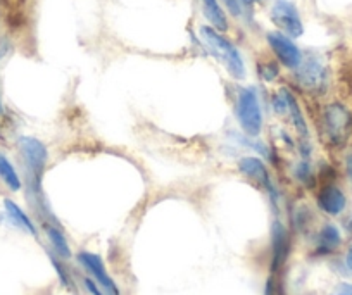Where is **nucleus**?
I'll return each instance as SVG.
<instances>
[{
  "instance_id": "20e7f679",
  "label": "nucleus",
  "mask_w": 352,
  "mask_h": 295,
  "mask_svg": "<svg viewBox=\"0 0 352 295\" xmlns=\"http://www.w3.org/2000/svg\"><path fill=\"white\" fill-rule=\"evenodd\" d=\"M321 130L330 147H344L352 133V113L342 102L327 104L321 111Z\"/></svg>"
},
{
  "instance_id": "a878e982",
  "label": "nucleus",
  "mask_w": 352,
  "mask_h": 295,
  "mask_svg": "<svg viewBox=\"0 0 352 295\" xmlns=\"http://www.w3.org/2000/svg\"><path fill=\"white\" fill-rule=\"evenodd\" d=\"M345 267L352 273V245L349 247L347 252H345Z\"/></svg>"
},
{
  "instance_id": "a211bd4d",
  "label": "nucleus",
  "mask_w": 352,
  "mask_h": 295,
  "mask_svg": "<svg viewBox=\"0 0 352 295\" xmlns=\"http://www.w3.org/2000/svg\"><path fill=\"white\" fill-rule=\"evenodd\" d=\"M292 176L297 183L302 186H314L316 183V175H314V168L311 166L309 159H300L297 164L292 166Z\"/></svg>"
},
{
  "instance_id": "423d86ee",
  "label": "nucleus",
  "mask_w": 352,
  "mask_h": 295,
  "mask_svg": "<svg viewBox=\"0 0 352 295\" xmlns=\"http://www.w3.org/2000/svg\"><path fill=\"white\" fill-rule=\"evenodd\" d=\"M236 168H239L240 175L243 178H247L249 182H252L254 185H257L259 188H263L264 192L268 193L270 199H272L273 206L276 208V199H278V192H276L275 182L272 178V173H270L268 166L257 155H242L236 162Z\"/></svg>"
},
{
  "instance_id": "0eeeda50",
  "label": "nucleus",
  "mask_w": 352,
  "mask_h": 295,
  "mask_svg": "<svg viewBox=\"0 0 352 295\" xmlns=\"http://www.w3.org/2000/svg\"><path fill=\"white\" fill-rule=\"evenodd\" d=\"M296 81L302 90L321 95L328 88V69L318 57L302 59L296 69Z\"/></svg>"
},
{
  "instance_id": "6e6552de",
  "label": "nucleus",
  "mask_w": 352,
  "mask_h": 295,
  "mask_svg": "<svg viewBox=\"0 0 352 295\" xmlns=\"http://www.w3.org/2000/svg\"><path fill=\"white\" fill-rule=\"evenodd\" d=\"M74 257H76V263L83 267L85 273L99 283L104 295H121L120 287H118L114 278L109 274L106 263H104V259L99 254L90 252V250H80Z\"/></svg>"
},
{
  "instance_id": "cd10ccee",
  "label": "nucleus",
  "mask_w": 352,
  "mask_h": 295,
  "mask_svg": "<svg viewBox=\"0 0 352 295\" xmlns=\"http://www.w3.org/2000/svg\"><path fill=\"white\" fill-rule=\"evenodd\" d=\"M0 114H4V104H2V94H0Z\"/></svg>"
},
{
  "instance_id": "9b49d317",
  "label": "nucleus",
  "mask_w": 352,
  "mask_h": 295,
  "mask_svg": "<svg viewBox=\"0 0 352 295\" xmlns=\"http://www.w3.org/2000/svg\"><path fill=\"white\" fill-rule=\"evenodd\" d=\"M316 208L330 218H337L347 209V195L335 183H323L316 193Z\"/></svg>"
},
{
  "instance_id": "39448f33",
  "label": "nucleus",
  "mask_w": 352,
  "mask_h": 295,
  "mask_svg": "<svg viewBox=\"0 0 352 295\" xmlns=\"http://www.w3.org/2000/svg\"><path fill=\"white\" fill-rule=\"evenodd\" d=\"M272 259H270V273L283 274L287 263L292 254V232L285 226V223L276 216L272 223Z\"/></svg>"
},
{
  "instance_id": "393cba45",
  "label": "nucleus",
  "mask_w": 352,
  "mask_h": 295,
  "mask_svg": "<svg viewBox=\"0 0 352 295\" xmlns=\"http://www.w3.org/2000/svg\"><path fill=\"white\" fill-rule=\"evenodd\" d=\"M344 164H345V173H347V178L352 185V152H349V154L345 155Z\"/></svg>"
},
{
  "instance_id": "6ab92c4d",
  "label": "nucleus",
  "mask_w": 352,
  "mask_h": 295,
  "mask_svg": "<svg viewBox=\"0 0 352 295\" xmlns=\"http://www.w3.org/2000/svg\"><path fill=\"white\" fill-rule=\"evenodd\" d=\"M263 295H287L285 281H283V274H268V280L264 285Z\"/></svg>"
},
{
  "instance_id": "f3484780",
  "label": "nucleus",
  "mask_w": 352,
  "mask_h": 295,
  "mask_svg": "<svg viewBox=\"0 0 352 295\" xmlns=\"http://www.w3.org/2000/svg\"><path fill=\"white\" fill-rule=\"evenodd\" d=\"M47 256H49L52 267H54V270H56V274H57V278H59L60 285H63V287L66 288V290L76 292V281H74V278H73V274H71V271L67 270L66 261L59 259V257H57L56 254L50 252L49 249H47Z\"/></svg>"
},
{
  "instance_id": "5701e85b",
  "label": "nucleus",
  "mask_w": 352,
  "mask_h": 295,
  "mask_svg": "<svg viewBox=\"0 0 352 295\" xmlns=\"http://www.w3.org/2000/svg\"><path fill=\"white\" fill-rule=\"evenodd\" d=\"M330 295H352V283L351 281H340L338 285H335Z\"/></svg>"
},
{
  "instance_id": "dca6fc26",
  "label": "nucleus",
  "mask_w": 352,
  "mask_h": 295,
  "mask_svg": "<svg viewBox=\"0 0 352 295\" xmlns=\"http://www.w3.org/2000/svg\"><path fill=\"white\" fill-rule=\"evenodd\" d=\"M0 179L8 186L11 192H21L23 190V178L19 171L16 169L14 162L8 157V154L0 151Z\"/></svg>"
},
{
  "instance_id": "7ed1b4c3",
  "label": "nucleus",
  "mask_w": 352,
  "mask_h": 295,
  "mask_svg": "<svg viewBox=\"0 0 352 295\" xmlns=\"http://www.w3.org/2000/svg\"><path fill=\"white\" fill-rule=\"evenodd\" d=\"M235 120L245 137L259 138L264 128V113L259 94L254 87H240L235 95L233 106Z\"/></svg>"
},
{
  "instance_id": "f257e3e1",
  "label": "nucleus",
  "mask_w": 352,
  "mask_h": 295,
  "mask_svg": "<svg viewBox=\"0 0 352 295\" xmlns=\"http://www.w3.org/2000/svg\"><path fill=\"white\" fill-rule=\"evenodd\" d=\"M16 149L21 157L23 169L26 173V179H28V193L30 199L35 197V208L42 212V216L50 215L47 209L45 202H43L42 193V179L45 175L47 164H49V149L43 144L40 138L30 137V135H21L16 140Z\"/></svg>"
},
{
  "instance_id": "b1692460",
  "label": "nucleus",
  "mask_w": 352,
  "mask_h": 295,
  "mask_svg": "<svg viewBox=\"0 0 352 295\" xmlns=\"http://www.w3.org/2000/svg\"><path fill=\"white\" fill-rule=\"evenodd\" d=\"M223 2H225L226 8H228V11L232 12V14L235 16V18H239V16L243 12V8H242V6H240L239 0H223Z\"/></svg>"
},
{
  "instance_id": "ddd939ff",
  "label": "nucleus",
  "mask_w": 352,
  "mask_h": 295,
  "mask_svg": "<svg viewBox=\"0 0 352 295\" xmlns=\"http://www.w3.org/2000/svg\"><path fill=\"white\" fill-rule=\"evenodd\" d=\"M43 233H45V239L49 242L50 252L56 254L63 261H69L73 257L69 240H67L66 233L60 228L59 223H43Z\"/></svg>"
},
{
  "instance_id": "412c9836",
  "label": "nucleus",
  "mask_w": 352,
  "mask_h": 295,
  "mask_svg": "<svg viewBox=\"0 0 352 295\" xmlns=\"http://www.w3.org/2000/svg\"><path fill=\"white\" fill-rule=\"evenodd\" d=\"M292 226L296 230H299V232H304V230L307 228V225L311 223V215L307 212V209L304 208H297L296 211L292 212Z\"/></svg>"
},
{
  "instance_id": "bb28decb",
  "label": "nucleus",
  "mask_w": 352,
  "mask_h": 295,
  "mask_svg": "<svg viewBox=\"0 0 352 295\" xmlns=\"http://www.w3.org/2000/svg\"><path fill=\"white\" fill-rule=\"evenodd\" d=\"M239 2H240V6H242L243 9H245V8L250 9L254 6V2H256V0H239Z\"/></svg>"
},
{
  "instance_id": "aec40b11",
  "label": "nucleus",
  "mask_w": 352,
  "mask_h": 295,
  "mask_svg": "<svg viewBox=\"0 0 352 295\" xmlns=\"http://www.w3.org/2000/svg\"><path fill=\"white\" fill-rule=\"evenodd\" d=\"M257 73H259V76L263 78L264 81H275L276 78H278L280 74V69H278V64L273 63V61H268V63H263L257 66Z\"/></svg>"
},
{
  "instance_id": "f03ea898",
  "label": "nucleus",
  "mask_w": 352,
  "mask_h": 295,
  "mask_svg": "<svg viewBox=\"0 0 352 295\" xmlns=\"http://www.w3.org/2000/svg\"><path fill=\"white\" fill-rule=\"evenodd\" d=\"M199 33H201V40L206 43L209 52L212 54V57H214L216 61H219V63L225 66V69L228 71L230 76H232L233 80L239 81L245 80V63H243L242 54L236 49L235 43H233L232 40L226 39L223 33L216 32L211 26H201Z\"/></svg>"
},
{
  "instance_id": "f8f14e48",
  "label": "nucleus",
  "mask_w": 352,
  "mask_h": 295,
  "mask_svg": "<svg viewBox=\"0 0 352 295\" xmlns=\"http://www.w3.org/2000/svg\"><path fill=\"white\" fill-rule=\"evenodd\" d=\"M342 243H344V239H342L340 228L333 223H324L314 237L313 254L318 257L331 256L340 249Z\"/></svg>"
},
{
  "instance_id": "9d476101",
  "label": "nucleus",
  "mask_w": 352,
  "mask_h": 295,
  "mask_svg": "<svg viewBox=\"0 0 352 295\" xmlns=\"http://www.w3.org/2000/svg\"><path fill=\"white\" fill-rule=\"evenodd\" d=\"M266 42H268L270 49L275 54L276 61H278L282 66L289 67V69L296 71L299 67V64L302 63V52L297 47V43L294 42V39L287 36L285 33L282 32H270L266 35Z\"/></svg>"
},
{
  "instance_id": "4468645a",
  "label": "nucleus",
  "mask_w": 352,
  "mask_h": 295,
  "mask_svg": "<svg viewBox=\"0 0 352 295\" xmlns=\"http://www.w3.org/2000/svg\"><path fill=\"white\" fill-rule=\"evenodd\" d=\"M4 211L12 226H16V228L21 230V232L28 233V235L35 237V239L38 237L36 223L33 221L32 216H30L18 202L12 201V199H4Z\"/></svg>"
},
{
  "instance_id": "2eb2a0df",
  "label": "nucleus",
  "mask_w": 352,
  "mask_h": 295,
  "mask_svg": "<svg viewBox=\"0 0 352 295\" xmlns=\"http://www.w3.org/2000/svg\"><path fill=\"white\" fill-rule=\"evenodd\" d=\"M201 9L204 18L208 19L209 26L214 28L216 32L225 33L230 30L228 16H226L225 9L219 4V0H201Z\"/></svg>"
},
{
  "instance_id": "4be33fe9",
  "label": "nucleus",
  "mask_w": 352,
  "mask_h": 295,
  "mask_svg": "<svg viewBox=\"0 0 352 295\" xmlns=\"http://www.w3.org/2000/svg\"><path fill=\"white\" fill-rule=\"evenodd\" d=\"M83 288L87 290L88 295H104L102 288L99 287V283H97L94 278L88 276V274H85L83 276Z\"/></svg>"
},
{
  "instance_id": "1a4fd4ad",
  "label": "nucleus",
  "mask_w": 352,
  "mask_h": 295,
  "mask_svg": "<svg viewBox=\"0 0 352 295\" xmlns=\"http://www.w3.org/2000/svg\"><path fill=\"white\" fill-rule=\"evenodd\" d=\"M270 18L275 23L278 32L285 33L290 39H299L304 35V23L300 19L299 9L290 0H275L270 11Z\"/></svg>"
}]
</instances>
